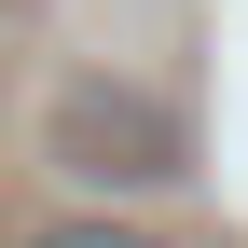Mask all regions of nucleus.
<instances>
[{
    "instance_id": "f03ea898",
    "label": "nucleus",
    "mask_w": 248,
    "mask_h": 248,
    "mask_svg": "<svg viewBox=\"0 0 248 248\" xmlns=\"http://www.w3.org/2000/svg\"><path fill=\"white\" fill-rule=\"evenodd\" d=\"M28 248H166V234H138V221H110V207H83V221H42Z\"/></svg>"
},
{
    "instance_id": "f257e3e1",
    "label": "nucleus",
    "mask_w": 248,
    "mask_h": 248,
    "mask_svg": "<svg viewBox=\"0 0 248 248\" xmlns=\"http://www.w3.org/2000/svg\"><path fill=\"white\" fill-rule=\"evenodd\" d=\"M42 152L83 179V193H166L179 166H193V124H179L152 83H69L42 124Z\"/></svg>"
}]
</instances>
